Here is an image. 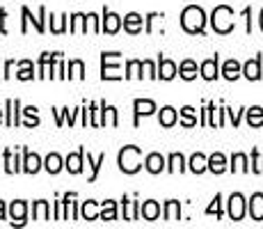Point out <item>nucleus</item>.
<instances>
[{
    "label": "nucleus",
    "instance_id": "1",
    "mask_svg": "<svg viewBox=\"0 0 263 229\" xmlns=\"http://www.w3.org/2000/svg\"><path fill=\"white\" fill-rule=\"evenodd\" d=\"M181 25H183V30H185V32H190V34L204 32V25H206L204 9L197 7V5H190V7H185L183 14H181Z\"/></svg>",
    "mask_w": 263,
    "mask_h": 229
},
{
    "label": "nucleus",
    "instance_id": "2",
    "mask_svg": "<svg viewBox=\"0 0 263 229\" xmlns=\"http://www.w3.org/2000/svg\"><path fill=\"white\" fill-rule=\"evenodd\" d=\"M140 158H142V151H140V147H135V145L124 147V149L119 151V170L126 172V174H135V172L142 167Z\"/></svg>",
    "mask_w": 263,
    "mask_h": 229
},
{
    "label": "nucleus",
    "instance_id": "3",
    "mask_svg": "<svg viewBox=\"0 0 263 229\" xmlns=\"http://www.w3.org/2000/svg\"><path fill=\"white\" fill-rule=\"evenodd\" d=\"M211 25H213L215 32L229 34L231 30H234V9L227 7V5L215 7L213 9V16H211Z\"/></svg>",
    "mask_w": 263,
    "mask_h": 229
},
{
    "label": "nucleus",
    "instance_id": "4",
    "mask_svg": "<svg viewBox=\"0 0 263 229\" xmlns=\"http://www.w3.org/2000/svg\"><path fill=\"white\" fill-rule=\"evenodd\" d=\"M112 55H115V53H103V55H101V62H103V69H101V78H103V80H119V78H121L117 64H110V62H112Z\"/></svg>",
    "mask_w": 263,
    "mask_h": 229
},
{
    "label": "nucleus",
    "instance_id": "5",
    "mask_svg": "<svg viewBox=\"0 0 263 229\" xmlns=\"http://www.w3.org/2000/svg\"><path fill=\"white\" fill-rule=\"evenodd\" d=\"M245 216V197L240 192H234L229 197V218L231 220H242Z\"/></svg>",
    "mask_w": 263,
    "mask_h": 229
},
{
    "label": "nucleus",
    "instance_id": "6",
    "mask_svg": "<svg viewBox=\"0 0 263 229\" xmlns=\"http://www.w3.org/2000/svg\"><path fill=\"white\" fill-rule=\"evenodd\" d=\"M25 213H28V204L23 200L12 202L9 206V216H12V225H25Z\"/></svg>",
    "mask_w": 263,
    "mask_h": 229
},
{
    "label": "nucleus",
    "instance_id": "7",
    "mask_svg": "<svg viewBox=\"0 0 263 229\" xmlns=\"http://www.w3.org/2000/svg\"><path fill=\"white\" fill-rule=\"evenodd\" d=\"M21 14H23V28H21V32H28V21L34 23L37 32H44V21H42V19L46 16V7H39V19H32V16H30V9H28V7H23Z\"/></svg>",
    "mask_w": 263,
    "mask_h": 229
},
{
    "label": "nucleus",
    "instance_id": "8",
    "mask_svg": "<svg viewBox=\"0 0 263 229\" xmlns=\"http://www.w3.org/2000/svg\"><path fill=\"white\" fill-rule=\"evenodd\" d=\"M119 28H121V16H117L115 12H108V9H105L101 30H103V32H108V34H115V32H119Z\"/></svg>",
    "mask_w": 263,
    "mask_h": 229
},
{
    "label": "nucleus",
    "instance_id": "9",
    "mask_svg": "<svg viewBox=\"0 0 263 229\" xmlns=\"http://www.w3.org/2000/svg\"><path fill=\"white\" fill-rule=\"evenodd\" d=\"M83 158H85V149H78L76 154H69L67 156V170L71 172V174H80L83 172Z\"/></svg>",
    "mask_w": 263,
    "mask_h": 229
},
{
    "label": "nucleus",
    "instance_id": "10",
    "mask_svg": "<svg viewBox=\"0 0 263 229\" xmlns=\"http://www.w3.org/2000/svg\"><path fill=\"white\" fill-rule=\"evenodd\" d=\"M133 108H135V126H138L140 117H142V115H151L156 110V103H154V101H149V99H135Z\"/></svg>",
    "mask_w": 263,
    "mask_h": 229
},
{
    "label": "nucleus",
    "instance_id": "11",
    "mask_svg": "<svg viewBox=\"0 0 263 229\" xmlns=\"http://www.w3.org/2000/svg\"><path fill=\"white\" fill-rule=\"evenodd\" d=\"M250 216H252V220H256V222L263 220V192H254V195H252Z\"/></svg>",
    "mask_w": 263,
    "mask_h": 229
},
{
    "label": "nucleus",
    "instance_id": "12",
    "mask_svg": "<svg viewBox=\"0 0 263 229\" xmlns=\"http://www.w3.org/2000/svg\"><path fill=\"white\" fill-rule=\"evenodd\" d=\"M242 74H245V78H250V80L261 78V58L259 55H256L254 60H247L245 67H242Z\"/></svg>",
    "mask_w": 263,
    "mask_h": 229
},
{
    "label": "nucleus",
    "instance_id": "13",
    "mask_svg": "<svg viewBox=\"0 0 263 229\" xmlns=\"http://www.w3.org/2000/svg\"><path fill=\"white\" fill-rule=\"evenodd\" d=\"M124 28H126V32H130V34L142 32V16H140V14H135V12L126 14V16H124Z\"/></svg>",
    "mask_w": 263,
    "mask_h": 229
},
{
    "label": "nucleus",
    "instance_id": "14",
    "mask_svg": "<svg viewBox=\"0 0 263 229\" xmlns=\"http://www.w3.org/2000/svg\"><path fill=\"white\" fill-rule=\"evenodd\" d=\"M25 158H23V172H28V174H37L39 167H42V158H39L37 154H30L28 149L23 151Z\"/></svg>",
    "mask_w": 263,
    "mask_h": 229
},
{
    "label": "nucleus",
    "instance_id": "15",
    "mask_svg": "<svg viewBox=\"0 0 263 229\" xmlns=\"http://www.w3.org/2000/svg\"><path fill=\"white\" fill-rule=\"evenodd\" d=\"M174 76H176V64L172 62V60L160 58V60H158V78H163V80H172Z\"/></svg>",
    "mask_w": 263,
    "mask_h": 229
},
{
    "label": "nucleus",
    "instance_id": "16",
    "mask_svg": "<svg viewBox=\"0 0 263 229\" xmlns=\"http://www.w3.org/2000/svg\"><path fill=\"white\" fill-rule=\"evenodd\" d=\"M144 165H146V170H149L151 174H160V172L165 170V158L160 154H149L146 156V161H144Z\"/></svg>",
    "mask_w": 263,
    "mask_h": 229
},
{
    "label": "nucleus",
    "instance_id": "17",
    "mask_svg": "<svg viewBox=\"0 0 263 229\" xmlns=\"http://www.w3.org/2000/svg\"><path fill=\"white\" fill-rule=\"evenodd\" d=\"M240 71H242V67L238 64V60H227L224 67H222V76H224L227 80H236L240 76Z\"/></svg>",
    "mask_w": 263,
    "mask_h": 229
},
{
    "label": "nucleus",
    "instance_id": "18",
    "mask_svg": "<svg viewBox=\"0 0 263 229\" xmlns=\"http://www.w3.org/2000/svg\"><path fill=\"white\" fill-rule=\"evenodd\" d=\"M140 213H142L144 220H156V218L160 216V206H158V202H154V200L144 202V204L140 206Z\"/></svg>",
    "mask_w": 263,
    "mask_h": 229
},
{
    "label": "nucleus",
    "instance_id": "19",
    "mask_svg": "<svg viewBox=\"0 0 263 229\" xmlns=\"http://www.w3.org/2000/svg\"><path fill=\"white\" fill-rule=\"evenodd\" d=\"M209 170L213 172V174H222V172L227 170V158H224V154H220V151H217V154H213L209 158Z\"/></svg>",
    "mask_w": 263,
    "mask_h": 229
},
{
    "label": "nucleus",
    "instance_id": "20",
    "mask_svg": "<svg viewBox=\"0 0 263 229\" xmlns=\"http://www.w3.org/2000/svg\"><path fill=\"white\" fill-rule=\"evenodd\" d=\"M209 170V158H206L204 154H192L190 158V172H195V174H201V172Z\"/></svg>",
    "mask_w": 263,
    "mask_h": 229
},
{
    "label": "nucleus",
    "instance_id": "21",
    "mask_svg": "<svg viewBox=\"0 0 263 229\" xmlns=\"http://www.w3.org/2000/svg\"><path fill=\"white\" fill-rule=\"evenodd\" d=\"M201 76H204L206 80L217 78V55L211 58V60H206V62H201Z\"/></svg>",
    "mask_w": 263,
    "mask_h": 229
},
{
    "label": "nucleus",
    "instance_id": "22",
    "mask_svg": "<svg viewBox=\"0 0 263 229\" xmlns=\"http://www.w3.org/2000/svg\"><path fill=\"white\" fill-rule=\"evenodd\" d=\"M176 119H179V115H176V110L172 108V105H165V108L160 110V126L170 129V126L176 124Z\"/></svg>",
    "mask_w": 263,
    "mask_h": 229
},
{
    "label": "nucleus",
    "instance_id": "23",
    "mask_svg": "<svg viewBox=\"0 0 263 229\" xmlns=\"http://www.w3.org/2000/svg\"><path fill=\"white\" fill-rule=\"evenodd\" d=\"M18 99H7V126L18 124Z\"/></svg>",
    "mask_w": 263,
    "mask_h": 229
},
{
    "label": "nucleus",
    "instance_id": "24",
    "mask_svg": "<svg viewBox=\"0 0 263 229\" xmlns=\"http://www.w3.org/2000/svg\"><path fill=\"white\" fill-rule=\"evenodd\" d=\"M55 58H58V53H44L42 55V60H39V78H48L50 64H53Z\"/></svg>",
    "mask_w": 263,
    "mask_h": 229
},
{
    "label": "nucleus",
    "instance_id": "25",
    "mask_svg": "<svg viewBox=\"0 0 263 229\" xmlns=\"http://www.w3.org/2000/svg\"><path fill=\"white\" fill-rule=\"evenodd\" d=\"M247 124L254 126V129L263 126V108L261 105H254V108L247 110Z\"/></svg>",
    "mask_w": 263,
    "mask_h": 229
},
{
    "label": "nucleus",
    "instance_id": "26",
    "mask_svg": "<svg viewBox=\"0 0 263 229\" xmlns=\"http://www.w3.org/2000/svg\"><path fill=\"white\" fill-rule=\"evenodd\" d=\"M179 74H181V78H183V80L197 78V64L192 62V60H183V62H181V67H179Z\"/></svg>",
    "mask_w": 263,
    "mask_h": 229
},
{
    "label": "nucleus",
    "instance_id": "27",
    "mask_svg": "<svg viewBox=\"0 0 263 229\" xmlns=\"http://www.w3.org/2000/svg\"><path fill=\"white\" fill-rule=\"evenodd\" d=\"M101 220H117V202L105 200L101 208Z\"/></svg>",
    "mask_w": 263,
    "mask_h": 229
},
{
    "label": "nucleus",
    "instance_id": "28",
    "mask_svg": "<svg viewBox=\"0 0 263 229\" xmlns=\"http://www.w3.org/2000/svg\"><path fill=\"white\" fill-rule=\"evenodd\" d=\"M179 218H181V204L176 200H170L167 204H165V220L174 222V220H179Z\"/></svg>",
    "mask_w": 263,
    "mask_h": 229
},
{
    "label": "nucleus",
    "instance_id": "29",
    "mask_svg": "<svg viewBox=\"0 0 263 229\" xmlns=\"http://www.w3.org/2000/svg\"><path fill=\"white\" fill-rule=\"evenodd\" d=\"M18 80H32L34 78V67L30 60H23V62H18V74H16Z\"/></svg>",
    "mask_w": 263,
    "mask_h": 229
},
{
    "label": "nucleus",
    "instance_id": "30",
    "mask_svg": "<svg viewBox=\"0 0 263 229\" xmlns=\"http://www.w3.org/2000/svg\"><path fill=\"white\" fill-rule=\"evenodd\" d=\"M48 216H50L48 202H44V200L34 202V206H32V218L34 220H48Z\"/></svg>",
    "mask_w": 263,
    "mask_h": 229
},
{
    "label": "nucleus",
    "instance_id": "31",
    "mask_svg": "<svg viewBox=\"0 0 263 229\" xmlns=\"http://www.w3.org/2000/svg\"><path fill=\"white\" fill-rule=\"evenodd\" d=\"M80 213H83L85 220H96V218H101V213L96 211V202L94 200H87L80 208Z\"/></svg>",
    "mask_w": 263,
    "mask_h": 229
},
{
    "label": "nucleus",
    "instance_id": "32",
    "mask_svg": "<svg viewBox=\"0 0 263 229\" xmlns=\"http://www.w3.org/2000/svg\"><path fill=\"white\" fill-rule=\"evenodd\" d=\"M44 167L48 170V174H58V172L62 170V158H60L58 154H48L46 163H44Z\"/></svg>",
    "mask_w": 263,
    "mask_h": 229
},
{
    "label": "nucleus",
    "instance_id": "33",
    "mask_svg": "<svg viewBox=\"0 0 263 229\" xmlns=\"http://www.w3.org/2000/svg\"><path fill=\"white\" fill-rule=\"evenodd\" d=\"M121 202H124V206H126V211H124L126 220H138V216H140V204L138 202H128L126 197Z\"/></svg>",
    "mask_w": 263,
    "mask_h": 229
},
{
    "label": "nucleus",
    "instance_id": "34",
    "mask_svg": "<svg viewBox=\"0 0 263 229\" xmlns=\"http://www.w3.org/2000/svg\"><path fill=\"white\" fill-rule=\"evenodd\" d=\"M69 78H78V80L85 78V64L80 60H71L69 62Z\"/></svg>",
    "mask_w": 263,
    "mask_h": 229
},
{
    "label": "nucleus",
    "instance_id": "35",
    "mask_svg": "<svg viewBox=\"0 0 263 229\" xmlns=\"http://www.w3.org/2000/svg\"><path fill=\"white\" fill-rule=\"evenodd\" d=\"M144 67H142V62L140 60H130L128 64H126V78H142V71Z\"/></svg>",
    "mask_w": 263,
    "mask_h": 229
},
{
    "label": "nucleus",
    "instance_id": "36",
    "mask_svg": "<svg viewBox=\"0 0 263 229\" xmlns=\"http://www.w3.org/2000/svg\"><path fill=\"white\" fill-rule=\"evenodd\" d=\"M167 170L172 172V174H176V172H183V170H185L183 156H181V154H172V156H170V167H167Z\"/></svg>",
    "mask_w": 263,
    "mask_h": 229
},
{
    "label": "nucleus",
    "instance_id": "37",
    "mask_svg": "<svg viewBox=\"0 0 263 229\" xmlns=\"http://www.w3.org/2000/svg\"><path fill=\"white\" fill-rule=\"evenodd\" d=\"M103 163H105V154H101L96 161L87 154V165L92 167V177H89V181H96V177H99V170H101V165H103Z\"/></svg>",
    "mask_w": 263,
    "mask_h": 229
},
{
    "label": "nucleus",
    "instance_id": "38",
    "mask_svg": "<svg viewBox=\"0 0 263 229\" xmlns=\"http://www.w3.org/2000/svg\"><path fill=\"white\" fill-rule=\"evenodd\" d=\"M231 170L234 172H247L250 167H247V156L245 154H234V158H231Z\"/></svg>",
    "mask_w": 263,
    "mask_h": 229
},
{
    "label": "nucleus",
    "instance_id": "39",
    "mask_svg": "<svg viewBox=\"0 0 263 229\" xmlns=\"http://www.w3.org/2000/svg\"><path fill=\"white\" fill-rule=\"evenodd\" d=\"M181 124L183 126H195L197 124V117H195V108H190V105H185L183 110H181Z\"/></svg>",
    "mask_w": 263,
    "mask_h": 229
},
{
    "label": "nucleus",
    "instance_id": "40",
    "mask_svg": "<svg viewBox=\"0 0 263 229\" xmlns=\"http://www.w3.org/2000/svg\"><path fill=\"white\" fill-rule=\"evenodd\" d=\"M48 78H64V64H62V58H60V53H58V58L53 60V64H50Z\"/></svg>",
    "mask_w": 263,
    "mask_h": 229
},
{
    "label": "nucleus",
    "instance_id": "41",
    "mask_svg": "<svg viewBox=\"0 0 263 229\" xmlns=\"http://www.w3.org/2000/svg\"><path fill=\"white\" fill-rule=\"evenodd\" d=\"M21 167H18L16 163V156H12V151L5 149V172H9V174H14V172H18Z\"/></svg>",
    "mask_w": 263,
    "mask_h": 229
},
{
    "label": "nucleus",
    "instance_id": "42",
    "mask_svg": "<svg viewBox=\"0 0 263 229\" xmlns=\"http://www.w3.org/2000/svg\"><path fill=\"white\" fill-rule=\"evenodd\" d=\"M23 115L28 117V121H25V126H28V129H32V126H37V124H39V117H37V108H34V105H28V108L23 110Z\"/></svg>",
    "mask_w": 263,
    "mask_h": 229
},
{
    "label": "nucleus",
    "instance_id": "43",
    "mask_svg": "<svg viewBox=\"0 0 263 229\" xmlns=\"http://www.w3.org/2000/svg\"><path fill=\"white\" fill-rule=\"evenodd\" d=\"M76 113H78V110L69 113V108H62V113H60V110H55V115H58V126H62V124H64V119H67L69 124H73V117H76Z\"/></svg>",
    "mask_w": 263,
    "mask_h": 229
},
{
    "label": "nucleus",
    "instance_id": "44",
    "mask_svg": "<svg viewBox=\"0 0 263 229\" xmlns=\"http://www.w3.org/2000/svg\"><path fill=\"white\" fill-rule=\"evenodd\" d=\"M252 172H256V174H263V156L259 151H252Z\"/></svg>",
    "mask_w": 263,
    "mask_h": 229
},
{
    "label": "nucleus",
    "instance_id": "45",
    "mask_svg": "<svg viewBox=\"0 0 263 229\" xmlns=\"http://www.w3.org/2000/svg\"><path fill=\"white\" fill-rule=\"evenodd\" d=\"M220 202H222V197H220V195H215L213 204H211L209 208H206V213H209V216H213V213H215L217 218H222V204H220Z\"/></svg>",
    "mask_w": 263,
    "mask_h": 229
},
{
    "label": "nucleus",
    "instance_id": "46",
    "mask_svg": "<svg viewBox=\"0 0 263 229\" xmlns=\"http://www.w3.org/2000/svg\"><path fill=\"white\" fill-rule=\"evenodd\" d=\"M89 115H92V121H89V124H92V126H103V121H101V110H99V105H96V103H92V105H89Z\"/></svg>",
    "mask_w": 263,
    "mask_h": 229
},
{
    "label": "nucleus",
    "instance_id": "47",
    "mask_svg": "<svg viewBox=\"0 0 263 229\" xmlns=\"http://www.w3.org/2000/svg\"><path fill=\"white\" fill-rule=\"evenodd\" d=\"M142 67H144V71H146V76H149V78H158V71H156L154 62H149V60H144V62H142Z\"/></svg>",
    "mask_w": 263,
    "mask_h": 229
},
{
    "label": "nucleus",
    "instance_id": "48",
    "mask_svg": "<svg viewBox=\"0 0 263 229\" xmlns=\"http://www.w3.org/2000/svg\"><path fill=\"white\" fill-rule=\"evenodd\" d=\"M50 19H53V16H50ZM64 19H67V16H60V21H58V19H53V32L55 34L64 32Z\"/></svg>",
    "mask_w": 263,
    "mask_h": 229
},
{
    "label": "nucleus",
    "instance_id": "49",
    "mask_svg": "<svg viewBox=\"0 0 263 229\" xmlns=\"http://www.w3.org/2000/svg\"><path fill=\"white\" fill-rule=\"evenodd\" d=\"M108 117H110V124L117 126V110H115L112 105H108Z\"/></svg>",
    "mask_w": 263,
    "mask_h": 229
},
{
    "label": "nucleus",
    "instance_id": "50",
    "mask_svg": "<svg viewBox=\"0 0 263 229\" xmlns=\"http://www.w3.org/2000/svg\"><path fill=\"white\" fill-rule=\"evenodd\" d=\"M227 113H229L231 121H234V126H238V124H240V110H238V113H234V110H227Z\"/></svg>",
    "mask_w": 263,
    "mask_h": 229
},
{
    "label": "nucleus",
    "instance_id": "51",
    "mask_svg": "<svg viewBox=\"0 0 263 229\" xmlns=\"http://www.w3.org/2000/svg\"><path fill=\"white\" fill-rule=\"evenodd\" d=\"M5 16H7V12L0 9V32H7V30H5Z\"/></svg>",
    "mask_w": 263,
    "mask_h": 229
},
{
    "label": "nucleus",
    "instance_id": "52",
    "mask_svg": "<svg viewBox=\"0 0 263 229\" xmlns=\"http://www.w3.org/2000/svg\"><path fill=\"white\" fill-rule=\"evenodd\" d=\"M12 69H14V62L9 60L7 64H5V78H9V74H12Z\"/></svg>",
    "mask_w": 263,
    "mask_h": 229
},
{
    "label": "nucleus",
    "instance_id": "53",
    "mask_svg": "<svg viewBox=\"0 0 263 229\" xmlns=\"http://www.w3.org/2000/svg\"><path fill=\"white\" fill-rule=\"evenodd\" d=\"M0 220H5V202H0Z\"/></svg>",
    "mask_w": 263,
    "mask_h": 229
},
{
    "label": "nucleus",
    "instance_id": "54",
    "mask_svg": "<svg viewBox=\"0 0 263 229\" xmlns=\"http://www.w3.org/2000/svg\"><path fill=\"white\" fill-rule=\"evenodd\" d=\"M261 30H263V9H261Z\"/></svg>",
    "mask_w": 263,
    "mask_h": 229
},
{
    "label": "nucleus",
    "instance_id": "55",
    "mask_svg": "<svg viewBox=\"0 0 263 229\" xmlns=\"http://www.w3.org/2000/svg\"><path fill=\"white\" fill-rule=\"evenodd\" d=\"M0 121H3V110H0Z\"/></svg>",
    "mask_w": 263,
    "mask_h": 229
}]
</instances>
